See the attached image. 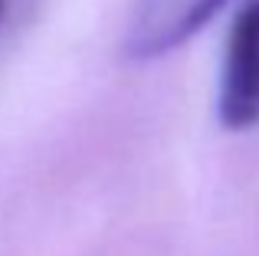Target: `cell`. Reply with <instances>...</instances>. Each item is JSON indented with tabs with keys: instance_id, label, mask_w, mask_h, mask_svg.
<instances>
[{
	"instance_id": "obj_1",
	"label": "cell",
	"mask_w": 259,
	"mask_h": 256,
	"mask_svg": "<svg viewBox=\"0 0 259 256\" xmlns=\"http://www.w3.org/2000/svg\"><path fill=\"white\" fill-rule=\"evenodd\" d=\"M217 115L230 132L259 122V0H246L230 26Z\"/></svg>"
},
{
	"instance_id": "obj_2",
	"label": "cell",
	"mask_w": 259,
	"mask_h": 256,
	"mask_svg": "<svg viewBox=\"0 0 259 256\" xmlns=\"http://www.w3.org/2000/svg\"><path fill=\"white\" fill-rule=\"evenodd\" d=\"M227 0H138L125 50L132 59H158L207 26Z\"/></svg>"
},
{
	"instance_id": "obj_3",
	"label": "cell",
	"mask_w": 259,
	"mask_h": 256,
	"mask_svg": "<svg viewBox=\"0 0 259 256\" xmlns=\"http://www.w3.org/2000/svg\"><path fill=\"white\" fill-rule=\"evenodd\" d=\"M4 7H7V0H0V17H4Z\"/></svg>"
}]
</instances>
